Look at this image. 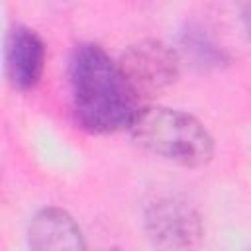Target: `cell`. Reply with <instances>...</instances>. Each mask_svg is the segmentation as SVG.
<instances>
[{
    "mask_svg": "<svg viewBox=\"0 0 251 251\" xmlns=\"http://www.w3.org/2000/svg\"><path fill=\"white\" fill-rule=\"evenodd\" d=\"M71 96L76 124L98 135L129 129L139 112L137 96L120 65L94 43L75 49L71 67Z\"/></svg>",
    "mask_w": 251,
    "mask_h": 251,
    "instance_id": "1",
    "label": "cell"
},
{
    "mask_svg": "<svg viewBox=\"0 0 251 251\" xmlns=\"http://www.w3.org/2000/svg\"><path fill=\"white\" fill-rule=\"evenodd\" d=\"M127 131L143 149L188 169L208 165L216 151L214 137L204 124L175 108H139Z\"/></svg>",
    "mask_w": 251,
    "mask_h": 251,
    "instance_id": "2",
    "label": "cell"
},
{
    "mask_svg": "<svg viewBox=\"0 0 251 251\" xmlns=\"http://www.w3.org/2000/svg\"><path fill=\"white\" fill-rule=\"evenodd\" d=\"M143 227L159 251H194L204 237L200 212L182 196L167 194L143 210Z\"/></svg>",
    "mask_w": 251,
    "mask_h": 251,
    "instance_id": "3",
    "label": "cell"
},
{
    "mask_svg": "<svg viewBox=\"0 0 251 251\" xmlns=\"http://www.w3.org/2000/svg\"><path fill=\"white\" fill-rule=\"evenodd\" d=\"M178 55L159 39H143L129 45L118 65L135 96H157L178 76Z\"/></svg>",
    "mask_w": 251,
    "mask_h": 251,
    "instance_id": "4",
    "label": "cell"
},
{
    "mask_svg": "<svg viewBox=\"0 0 251 251\" xmlns=\"http://www.w3.org/2000/svg\"><path fill=\"white\" fill-rule=\"evenodd\" d=\"M45 67V43L25 25H14L6 35L4 71L8 82L18 90L33 88Z\"/></svg>",
    "mask_w": 251,
    "mask_h": 251,
    "instance_id": "5",
    "label": "cell"
},
{
    "mask_svg": "<svg viewBox=\"0 0 251 251\" xmlns=\"http://www.w3.org/2000/svg\"><path fill=\"white\" fill-rule=\"evenodd\" d=\"M29 251H88L76 220L63 208L47 206L33 214L27 226Z\"/></svg>",
    "mask_w": 251,
    "mask_h": 251,
    "instance_id": "6",
    "label": "cell"
},
{
    "mask_svg": "<svg viewBox=\"0 0 251 251\" xmlns=\"http://www.w3.org/2000/svg\"><path fill=\"white\" fill-rule=\"evenodd\" d=\"M243 24H245V31H247V37L251 41V4H247L243 8Z\"/></svg>",
    "mask_w": 251,
    "mask_h": 251,
    "instance_id": "7",
    "label": "cell"
},
{
    "mask_svg": "<svg viewBox=\"0 0 251 251\" xmlns=\"http://www.w3.org/2000/svg\"><path fill=\"white\" fill-rule=\"evenodd\" d=\"M249 251H251V249H249Z\"/></svg>",
    "mask_w": 251,
    "mask_h": 251,
    "instance_id": "8",
    "label": "cell"
}]
</instances>
